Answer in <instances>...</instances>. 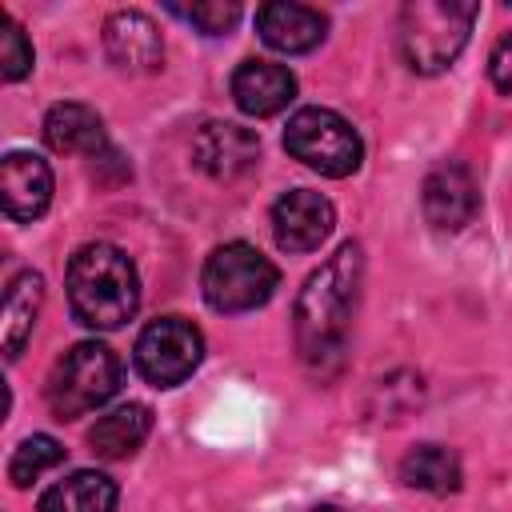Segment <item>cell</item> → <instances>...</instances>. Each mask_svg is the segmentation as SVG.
I'll list each match as a JSON object with an SVG mask.
<instances>
[{
	"label": "cell",
	"instance_id": "cell-1",
	"mask_svg": "<svg viewBox=\"0 0 512 512\" xmlns=\"http://www.w3.org/2000/svg\"><path fill=\"white\" fill-rule=\"evenodd\" d=\"M360 280H364V252L356 240L340 244L300 288L292 328H296V352L308 372L332 376L344 364L348 336H352V316L360 300Z\"/></svg>",
	"mask_w": 512,
	"mask_h": 512
},
{
	"label": "cell",
	"instance_id": "cell-2",
	"mask_svg": "<svg viewBox=\"0 0 512 512\" xmlns=\"http://www.w3.org/2000/svg\"><path fill=\"white\" fill-rule=\"evenodd\" d=\"M68 304L80 324L112 332L140 308V276L116 244H84L68 260Z\"/></svg>",
	"mask_w": 512,
	"mask_h": 512
},
{
	"label": "cell",
	"instance_id": "cell-3",
	"mask_svg": "<svg viewBox=\"0 0 512 512\" xmlns=\"http://www.w3.org/2000/svg\"><path fill=\"white\" fill-rule=\"evenodd\" d=\"M480 4L472 0H408L400 8V56L412 72L436 76L464 52Z\"/></svg>",
	"mask_w": 512,
	"mask_h": 512
},
{
	"label": "cell",
	"instance_id": "cell-4",
	"mask_svg": "<svg viewBox=\"0 0 512 512\" xmlns=\"http://www.w3.org/2000/svg\"><path fill=\"white\" fill-rule=\"evenodd\" d=\"M120 376H124V368H120L116 352L108 344L84 340V344H72L52 364L44 400L56 420H72V416H84V412L108 404L120 392Z\"/></svg>",
	"mask_w": 512,
	"mask_h": 512
},
{
	"label": "cell",
	"instance_id": "cell-5",
	"mask_svg": "<svg viewBox=\"0 0 512 512\" xmlns=\"http://www.w3.org/2000/svg\"><path fill=\"white\" fill-rule=\"evenodd\" d=\"M200 288H204L208 308H216L224 316H236V312H252L260 304H268L272 292L280 288V272L260 248H252L244 240H232V244H220L204 260Z\"/></svg>",
	"mask_w": 512,
	"mask_h": 512
},
{
	"label": "cell",
	"instance_id": "cell-6",
	"mask_svg": "<svg viewBox=\"0 0 512 512\" xmlns=\"http://www.w3.org/2000/svg\"><path fill=\"white\" fill-rule=\"evenodd\" d=\"M284 148L320 176H352L364 160L360 132L332 108H300L284 128Z\"/></svg>",
	"mask_w": 512,
	"mask_h": 512
},
{
	"label": "cell",
	"instance_id": "cell-7",
	"mask_svg": "<svg viewBox=\"0 0 512 512\" xmlns=\"http://www.w3.org/2000/svg\"><path fill=\"white\" fill-rule=\"evenodd\" d=\"M136 372L152 388L184 384L204 360V336L184 316H160L136 336Z\"/></svg>",
	"mask_w": 512,
	"mask_h": 512
},
{
	"label": "cell",
	"instance_id": "cell-8",
	"mask_svg": "<svg viewBox=\"0 0 512 512\" xmlns=\"http://www.w3.org/2000/svg\"><path fill=\"white\" fill-rule=\"evenodd\" d=\"M420 204H424V220H428L436 232H460V228L472 224L476 212H480L476 176H472L464 164L444 160V164H436V168L424 176Z\"/></svg>",
	"mask_w": 512,
	"mask_h": 512
},
{
	"label": "cell",
	"instance_id": "cell-9",
	"mask_svg": "<svg viewBox=\"0 0 512 512\" xmlns=\"http://www.w3.org/2000/svg\"><path fill=\"white\" fill-rule=\"evenodd\" d=\"M336 228V208L312 188H292L272 204V236L284 252H316Z\"/></svg>",
	"mask_w": 512,
	"mask_h": 512
},
{
	"label": "cell",
	"instance_id": "cell-10",
	"mask_svg": "<svg viewBox=\"0 0 512 512\" xmlns=\"http://www.w3.org/2000/svg\"><path fill=\"white\" fill-rule=\"evenodd\" d=\"M192 160L200 172H208L212 180L228 184V180H240L256 168L260 160V140L252 128L244 124H232V120H212L196 132L192 140Z\"/></svg>",
	"mask_w": 512,
	"mask_h": 512
},
{
	"label": "cell",
	"instance_id": "cell-11",
	"mask_svg": "<svg viewBox=\"0 0 512 512\" xmlns=\"http://www.w3.org/2000/svg\"><path fill=\"white\" fill-rule=\"evenodd\" d=\"M104 52L120 72H156L164 64L160 28L140 8H116L104 20Z\"/></svg>",
	"mask_w": 512,
	"mask_h": 512
},
{
	"label": "cell",
	"instance_id": "cell-12",
	"mask_svg": "<svg viewBox=\"0 0 512 512\" xmlns=\"http://www.w3.org/2000/svg\"><path fill=\"white\" fill-rule=\"evenodd\" d=\"M52 200V168L32 152H8L0 160V204L12 220L44 216Z\"/></svg>",
	"mask_w": 512,
	"mask_h": 512
},
{
	"label": "cell",
	"instance_id": "cell-13",
	"mask_svg": "<svg viewBox=\"0 0 512 512\" xmlns=\"http://www.w3.org/2000/svg\"><path fill=\"white\" fill-rule=\"evenodd\" d=\"M256 32L268 48L284 52V56H300V52H312L324 32H328V20L324 12L308 8V4H260L256 8Z\"/></svg>",
	"mask_w": 512,
	"mask_h": 512
},
{
	"label": "cell",
	"instance_id": "cell-14",
	"mask_svg": "<svg viewBox=\"0 0 512 512\" xmlns=\"http://www.w3.org/2000/svg\"><path fill=\"white\" fill-rule=\"evenodd\" d=\"M296 96V76L276 60H244L232 72V100L248 116H276Z\"/></svg>",
	"mask_w": 512,
	"mask_h": 512
},
{
	"label": "cell",
	"instance_id": "cell-15",
	"mask_svg": "<svg viewBox=\"0 0 512 512\" xmlns=\"http://www.w3.org/2000/svg\"><path fill=\"white\" fill-rule=\"evenodd\" d=\"M44 140L52 152L64 156H92L100 160L108 152V136H104V120L88 108V104H52L44 116Z\"/></svg>",
	"mask_w": 512,
	"mask_h": 512
},
{
	"label": "cell",
	"instance_id": "cell-16",
	"mask_svg": "<svg viewBox=\"0 0 512 512\" xmlns=\"http://www.w3.org/2000/svg\"><path fill=\"white\" fill-rule=\"evenodd\" d=\"M44 304V280L40 272H16L4 288V308H0V340H4V356L16 360L32 336V324L40 316Z\"/></svg>",
	"mask_w": 512,
	"mask_h": 512
},
{
	"label": "cell",
	"instance_id": "cell-17",
	"mask_svg": "<svg viewBox=\"0 0 512 512\" xmlns=\"http://www.w3.org/2000/svg\"><path fill=\"white\" fill-rule=\"evenodd\" d=\"M148 432H152V408L148 404H120L88 428V448L100 460H128L148 440Z\"/></svg>",
	"mask_w": 512,
	"mask_h": 512
},
{
	"label": "cell",
	"instance_id": "cell-18",
	"mask_svg": "<svg viewBox=\"0 0 512 512\" xmlns=\"http://www.w3.org/2000/svg\"><path fill=\"white\" fill-rule=\"evenodd\" d=\"M116 484L104 472H72L40 496V512H116Z\"/></svg>",
	"mask_w": 512,
	"mask_h": 512
},
{
	"label": "cell",
	"instance_id": "cell-19",
	"mask_svg": "<svg viewBox=\"0 0 512 512\" xmlns=\"http://www.w3.org/2000/svg\"><path fill=\"white\" fill-rule=\"evenodd\" d=\"M400 480L408 488H420V492H436V496H448L460 488L464 472H460V456L444 444H416L404 460H400Z\"/></svg>",
	"mask_w": 512,
	"mask_h": 512
},
{
	"label": "cell",
	"instance_id": "cell-20",
	"mask_svg": "<svg viewBox=\"0 0 512 512\" xmlns=\"http://www.w3.org/2000/svg\"><path fill=\"white\" fill-rule=\"evenodd\" d=\"M64 460V448L52 440V436H28L16 444L12 460H8V480L16 488H28L36 476H44L48 468H56Z\"/></svg>",
	"mask_w": 512,
	"mask_h": 512
},
{
	"label": "cell",
	"instance_id": "cell-21",
	"mask_svg": "<svg viewBox=\"0 0 512 512\" xmlns=\"http://www.w3.org/2000/svg\"><path fill=\"white\" fill-rule=\"evenodd\" d=\"M172 16L188 20L192 28H200L204 36H224L232 32V24L240 20V4H224V0H200V4H168Z\"/></svg>",
	"mask_w": 512,
	"mask_h": 512
},
{
	"label": "cell",
	"instance_id": "cell-22",
	"mask_svg": "<svg viewBox=\"0 0 512 512\" xmlns=\"http://www.w3.org/2000/svg\"><path fill=\"white\" fill-rule=\"evenodd\" d=\"M28 72H32V44H28L24 28L4 12V16H0V76H4L8 84H16V80H24Z\"/></svg>",
	"mask_w": 512,
	"mask_h": 512
},
{
	"label": "cell",
	"instance_id": "cell-23",
	"mask_svg": "<svg viewBox=\"0 0 512 512\" xmlns=\"http://www.w3.org/2000/svg\"><path fill=\"white\" fill-rule=\"evenodd\" d=\"M488 76H492V84H496L500 92L512 96V32H504V36L496 40V48H492V56H488Z\"/></svg>",
	"mask_w": 512,
	"mask_h": 512
},
{
	"label": "cell",
	"instance_id": "cell-24",
	"mask_svg": "<svg viewBox=\"0 0 512 512\" xmlns=\"http://www.w3.org/2000/svg\"><path fill=\"white\" fill-rule=\"evenodd\" d=\"M312 512H344V508H336V504H320V508H312Z\"/></svg>",
	"mask_w": 512,
	"mask_h": 512
}]
</instances>
